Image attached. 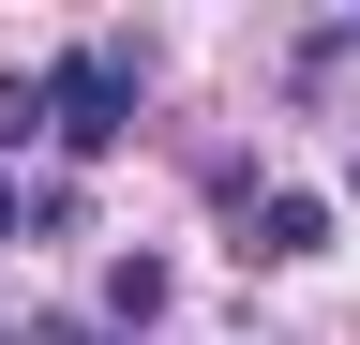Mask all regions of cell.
I'll list each match as a JSON object with an SVG mask.
<instances>
[{
    "label": "cell",
    "mask_w": 360,
    "mask_h": 345,
    "mask_svg": "<svg viewBox=\"0 0 360 345\" xmlns=\"http://www.w3.org/2000/svg\"><path fill=\"white\" fill-rule=\"evenodd\" d=\"M45 91H60V165H105L135 136V105H150V30H75L45 60Z\"/></svg>",
    "instance_id": "cell-1"
},
{
    "label": "cell",
    "mask_w": 360,
    "mask_h": 345,
    "mask_svg": "<svg viewBox=\"0 0 360 345\" xmlns=\"http://www.w3.org/2000/svg\"><path fill=\"white\" fill-rule=\"evenodd\" d=\"M240 255H255V271L330 255V195H315V181H255V195H240Z\"/></svg>",
    "instance_id": "cell-2"
},
{
    "label": "cell",
    "mask_w": 360,
    "mask_h": 345,
    "mask_svg": "<svg viewBox=\"0 0 360 345\" xmlns=\"http://www.w3.org/2000/svg\"><path fill=\"white\" fill-rule=\"evenodd\" d=\"M60 136V91H45V60H0V165H30Z\"/></svg>",
    "instance_id": "cell-3"
},
{
    "label": "cell",
    "mask_w": 360,
    "mask_h": 345,
    "mask_svg": "<svg viewBox=\"0 0 360 345\" xmlns=\"http://www.w3.org/2000/svg\"><path fill=\"white\" fill-rule=\"evenodd\" d=\"M165 300H180V271H165V255H105V330H120V345L150 330Z\"/></svg>",
    "instance_id": "cell-4"
},
{
    "label": "cell",
    "mask_w": 360,
    "mask_h": 345,
    "mask_svg": "<svg viewBox=\"0 0 360 345\" xmlns=\"http://www.w3.org/2000/svg\"><path fill=\"white\" fill-rule=\"evenodd\" d=\"M0 345H120L105 315H30V330H0Z\"/></svg>",
    "instance_id": "cell-5"
},
{
    "label": "cell",
    "mask_w": 360,
    "mask_h": 345,
    "mask_svg": "<svg viewBox=\"0 0 360 345\" xmlns=\"http://www.w3.org/2000/svg\"><path fill=\"white\" fill-rule=\"evenodd\" d=\"M30 240V165H0V255Z\"/></svg>",
    "instance_id": "cell-6"
},
{
    "label": "cell",
    "mask_w": 360,
    "mask_h": 345,
    "mask_svg": "<svg viewBox=\"0 0 360 345\" xmlns=\"http://www.w3.org/2000/svg\"><path fill=\"white\" fill-rule=\"evenodd\" d=\"M345 195H360V150H345Z\"/></svg>",
    "instance_id": "cell-7"
}]
</instances>
